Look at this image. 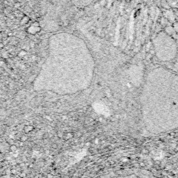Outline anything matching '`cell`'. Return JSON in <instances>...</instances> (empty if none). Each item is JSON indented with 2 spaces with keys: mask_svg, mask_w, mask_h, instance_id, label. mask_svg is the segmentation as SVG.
Here are the masks:
<instances>
[{
  "mask_svg": "<svg viewBox=\"0 0 178 178\" xmlns=\"http://www.w3.org/2000/svg\"><path fill=\"white\" fill-rule=\"evenodd\" d=\"M141 118L150 135L178 129V73L162 65L152 68L141 95Z\"/></svg>",
  "mask_w": 178,
  "mask_h": 178,
  "instance_id": "cell-2",
  "label": "cell"
},
{
  "mask_svg": "<svg viewBox=\"0 0 178 178\" xmlns=\"http://www.w3.org/2000/svg\"><path fill=\"white\" fill-rule=\"evenodd\" d=\"M11 150H13V151H14V150H16L17 148H16V147H15V146H12L11 147Z\"/></svg>",
  "mask_w": 178,
  "mask_h": 178,
  "instance_id": "cell-5",
  "label": "cell"
},
{
  "mask_svg": "<svg viewBox=\"0 0 178 178\" xmlns=\"http://www.w3.org/2000/svg\"><path fill=\"white\" fill-rule=\"evenodd\" d=\"M95 61L86 44L72 34L62 32L49 40V53L33 84L35 91L74 94L91 85Z\"/></svg>",
  "mask_w": 178,
  "mask_h": 178,
  "instance_id": "cell-1",
  "label": "cell"
},
{
  "mask_svg": "<svg viewBox=\"0 0 178 178\" xmlns=\"http://www.w3.org/2000/svg\"><path fill=\"white\" fill-rule=\"evenodd\" d=\"M153 45L159 65L178 73V31L168 25L156 34Z\"/></svg>",
  "mask_w": 178,
  "mask_h": 178,
  "instance_id": "cell-3",
  "label": "cell"
},
{
  "mask_svg": "<svg viewBox=\"0 0 178 178\" xmlns=\"http://www.w3.org/2000/svg\"><path fill=\"white\" fill-rule=\"evenodd\" d=\"M171 8H178V0H164Z\"/></svg>",
  "mask_w": 178,
  "mask_h": 178,
  "instance_id": "cell-4",
  "label": "cell"
}]
</instances>
